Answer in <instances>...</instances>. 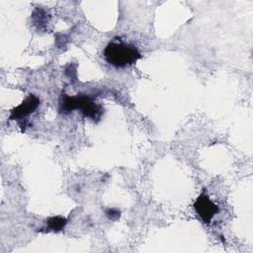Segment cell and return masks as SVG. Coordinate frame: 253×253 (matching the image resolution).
I'll return each mask as SVG.
<instances>
[{"mask_svg":"<svg viewBox=\"0 0 253 253\" xmlns=\"http://www.w3.org/2000/svg\"><path fill=\"white\" fill-rule=\"evenodd\" d=\"M57 110L61 115H68L74 110H77L82 114L83 117L96 124L101 121L104 114L103 106L93 97L86 94L69 96L64 92H61L59 96Z\"/></svg>","mask_w":253,"mask_h":253,"instance_id":"6da1fadb","label":"cell"},{"mask_svg":"<svg viewBox=\"0 0 253 253\" xmlns=\"http://www.w3.org/2000/svg\"><path fill=\"white\" fill-rule=\"evenodd\" d=\"M104 59L115 68H126L135 64L141 58V53L133 44L115 38L105 46L103 51Z\"/></svg>","mask_w":253,"mask_h":253,"instance_id":"7a4b0ae2","label":"cell"},{"mask_svg":"<svg viewBox=\"0 0 253 253\" xmlns=\"http://www.w3.org/2000/svg\"><path fill=\"white\" fill-rule=\"evenodd\" d=\"M194 209L204 223L210 224L212 217L218 212L219 208L211 202L205 191H203L194 203Z\"/></svg>","mask_w":253,"mask_h":253,"instance_id":"3957f363","label":"cell"},{"mask_svg":"<svg viewBox=\"0 0 253 253\" xmlns=\"http://www.w3.org/2000/svg\"><path fill=\"white\" fill-rule=\"evenodd\" d=\"M40 99L35 94H29L26 99L17 107L10 111L8 121H18L19 125L24 123L27 117L33 114L40 106Z\"/></svg>","mask_w":253,"mask_h":253,"instance_id":"277c9868","label":"cell"},{"mask_svg":"<svg viewBox=\"0 0 253 253\" xmlns=\"http://www.w3.org/2000/svg\"><path fill=\"white\" fill-rule=\"evenodd\" d=\"M45 225L43 227H42L40 229V231L42 232H49V231H54V232H58L61 231L66 223H67V219L63 216L60 215H56V216H51L45 219L44 221Z\"/></svg>","mask_w":253,"mask_h":253,"instance_id":"5b68a950","label":"cell"},{"mask_svg":"<svg viewBox=\"0 0 253 253\" xmlns=\"http://www.w3.org/2000/svg\"><path fill=\"white\" fill-rule=\"evenodd\" d=\"M106 215L109 217V219L116 220L120 217L121 212L117 209H108V210H106Z\"/></svg>","mask_w":253,"mask_h":253,"instance_id":"8992f818","label":"cell"}]
</instances>
